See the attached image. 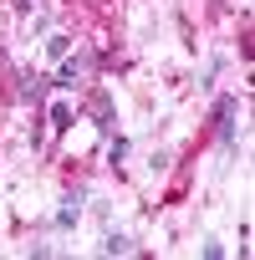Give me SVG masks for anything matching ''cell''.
Instances as JSON below:
<instances>
[{"label":"cell","mask_w":255,"mask_h":260,"mask_svg":"<svg viewBox=\"0 0 255 260\" xmlns=\"http://www.w3.org/2000/svg\"><path fill=\"white\" fill-rule=\"evenodd\" d=\"M235 107H240L235 97H219V102H214V133H219V143H225V148L235 143Z\"/></svg>","instance_id":"obj_1"},{"label":"cell","mask_w":255,"mask_h":260,"mask_svg":"<svg viewBox=\"0 0 255 260\" xmlns=\"http://www.w3.org/2000/svg\"><path fill=\"white\" fill-rule=\"evenodd\" d=\"M82 72H87V61L67 51V56H61V67H56V87H77V82H82Z\"/></svg>","instance_id":"obj_2"},{"label":"cell","mask_w":255,"mask_h":260,"mask_svg":"<svg viewBox=\"0 0 255 260\" xmlns=\"http://www.w3.org/2000/svg\"><path fill=\"white\" fill-rule=\"evenodd\" d=\"M77 219H82V189H77V194H67V199H61V209H56V224H61V230H72Z\"/></svg>","instance_id":"obj_3"},{"label":"cell","mask_w":255,"mask_h":260,"mask_svg":"<svg viewBox=\"0 0 255 260\" xmlns=\"http://www.w3.org/2000/svg\"><path fill=\"white\" fill-rule=\"evenodd\" d=\"M92 117H97L102 133H112V97L107 92H92Z\"/></svg>","instance_id":"obj_4"},{"label":"cell","mask_w":255,"mask_h":260,"mask_svg":"<svg viewBox=\"0 0 255 260\" xmlns=\"http://www.w3.org/2000/svg\"><path fill=\"white\" fill-rule=\"evenodd\" d=\"M46 87H51V82H46V77H36V72H26V77H21V97H31V102H41V97H46Z\"/></svg>","instance_id":"obj_5"},{"label":"cell","mask_w":255,"mask_h":260,"mask_svg":"<svg viewBox=\"0 0 255 260\" xmlns=\"http://www.w3.org/2000/svg\"><path fill=\"white\" fill-rule=\"evenodd\" d=\"M72 117H77L72 102H56V107H51V127H72Z\"/></svg>","instance_id":"obj_6"},{"label":"cell","mask_w":255,"mask_h":260,"mask_svg":"<svg viewBox=\"0 0 255 260\" xmlns=\"http://www.w3.org/2000/svg\"><path fill=\"white\" fill-rule=\"evenodd\" d=\"M46 51H51V61H61V56L72 51V36H51V41H46Z\"/></svg>","instance_id":"obj_7"},{"label":"cell","mask_w":255,"mask_h":260,"mask_svg":"<svg viewBox=\"0 0 255 260\" xmlns=\"http://www.w3.org/2000/svg\"><path fill=\"white\" fill-rule=\"evenodd\" d=\"M122 158H128V138H112V143H107V164H112V169H117V164H122Z\"/></svg>","instance_id":"obj_8"},{"label":"cell","mask_w":255,"mask_h":260,"mask_svg":"<svg viewBox=\"0 0 255 260\" xmlns=\"http://www.w3.org/2000/svg\"><path fill=\"white\" fill-rule=\"evenodd\" d=\"M102 250H107V255H128V250H133V245H128L122 235H107V240H102Z\"/></svg>","instance_id":"obj_9"},{"label":"cell","mask_w":255,"mask_h":260,"mask_svg":"<svg viewBox=\"0 0 255 260\" xmlns=\"http://www.w3.org/2000/svg\"><path fill=\"white\" fill-rule=\"evenodd\" d=\"M16 11H31V0H16Z\"/></svg>","instance_id":"obj_10"}]
</instances>
